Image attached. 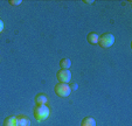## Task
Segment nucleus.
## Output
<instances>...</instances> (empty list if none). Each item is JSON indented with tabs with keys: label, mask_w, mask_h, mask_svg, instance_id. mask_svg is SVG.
<instances>
[{
	"label": "nucleus",
	"mask_w": 132,
	"mask_h": 126,
	"mask_svg": "<svg viewBox=\"0 0 132 126\" xmlns=\"http://www.w3.org/2000/svg\"><path fill=\"white\" fill-rule=\"evenodd\" d=\"M18 126H30V120L26 116H18L16 117Z\"/></svg>",
	"instance_id": "6"
},
{
	"label": "nucleus",
	"mask_w": 132,
	"mask_h": 126,
	"mask_svg": "<svg viewBox=\"0 0 132 126\" xmlns=\"http://www.w3.org/2000/svg\"><path fill=\"white\" fill-rule=\"evenodd\" d=\"M83 3L88 4V5H91V4H94V1H92V0H83Z\"/></svg>",
	"instance_id": "14"
},
{
	"label": "nucleus",
	"mask_w": 132,
	"mask_h": 126,
	"mask_svg": "<svg viewBox=\"0 0 132 126\" xmlns=\"http://www.w3.org/2000/svg\"><path fill=\"white\" fill-rule=\"evenodd\" d=\"M48 102V96L45 94H39L35 96V103L36 105H46Z\"/></svg>",
	"instance_id": "5"
},
{
	"label": "nucleus",
	"mask_w": 132,
	"mask_h": 126,
	"mask_svg": "<svg viewBox=\"0 0 132 126\" xmlns=\"http://www.w3.org/2000/svg\"><path fill=\"white\" fill-rule=\"evenodd\" d=\"M4 126H18L16 123V117H7L4 120Z\"/></svg>",
	"instance_id": "9"
},
{
	"label": "nucleus",
	"mask_w": 132,
	"mask_h": 126,
	"mask_svg": "<svg viewBox=\"0 0 132 126\" xmlns=\"http://www.w3.org/2000/svg\"><path fill=\"white\" fill-rule=\"evenodd\" d=\"M71 65V61L69 58H62L60 61V67L61 69H69Z\"/></svg>",
	"instance_id": "10"
},
{
	"label": "nucleus",
	"mask_w": 132,
	"mask_h": 126,
	"mask_svg": "<svg viewBox=\"0 0 132 126\" xmlns=\"http://www.w3.org/2000/svg\"><path fill=\"white\" fill-rule=\"evenodd\" d=\"M81 126H96V120L92 117H85L81 123Z\"/></svg>",
	"instance_id": "8"
},
{
	"label": "nucleus",
	"mask_w": 132,
	"mask_h": 126,
	"mask_svg": "<svg viewBox=\"0 0 132 126\" xmlns=\"http://www.w3.org/2000/svg\"><path fill=\"white\" fill-rule=\"evenodd\" d=\"M54 91H55V94L57 95L59 97H61V98H65V97H68L70 94H71V89H70V87L65 83L56 84L55 88H54Z\"/></svg>",
	"instance_id": "3"
},
{
	"label": "nucleus",
	"mask_w": 132,
	"mask_h": 126,
	"mask_svg": "<svg viewBox=\"0 0 132 126\" xmlns=\"http://www.w3.org/2000/svg\"><path fill=\"white\" fill-rule=\"evenodd\" d=\"M4 30V22H3V20H0V33H3Z\"/></svg>",
	"instance_id": "13"
},
{
	"label": "nucleus",
	"mask_w": 132,
	"mask_h": 126,
	"mask_svg": "<svg viewBox=\"0 0 132 126\" xmlns=\"http://www.w3.org/2000/svg\"><path fill=\"white\" fill-rule=\"evenodd\" d=\"M8 3H10V5H12V6H18V5H20L22 1H21V0H10Z\"/></svg>",
	"instance_id": "11"
},
{
	"label": "nucleus",
	"mask_w": 132,
	"mask_h": 126,
	"mask_svg": "<svg viewBox=\"0 0 132 126\" xmlns=\"http://www.w3.org/2000/svg\"><path fill=\"white\" fill-rule=\"evenodd\" d=\"M113 43H115V36L111 33H104L103 35H101L98 37L97 45H100V47L102 48H110Z\"/></svg>",
	"instance_id": "2"
},
{
	"label": "nucleus",
	"mask_w": 132,
	"mask_h": 126,
	"mask_svg": "<svg viewBox=\"0 0 132 126\" xmlns=\"http://www.w3.org/2000/svg\"><path fill=\"white\" fill-rule=\"evenodd\" d=\"M69 87H70V89H71V90H77L78 89V85L76 83H71Z\"/></svg>",
	"instance_id": "12"
},
{
	"label": "nucleus",
	"mask_w": 132,
	"mask_h": 126,
	"mask_svg": "<svg viewBox=\"0 0 132 126\" xmlns=\"http://www.w3.org/2000/svg\"><path fill=\"white\" fill-rule=\"evenodd\" d=\"M98 37H100V35H98L97 33L91 32V33L88 34L87 40H88V42H89L90 45H97L98 43Z\"/></svg>",
	"instance_id": "7"
},
{
	"label": "nucleus",
	"mask_w": 132,
	"mask_h": 126,
	"mask_svg": "<svg viewBox=\"0 0 132 126\" xmlns=\"http://www.w3.org/2000/svg\"><path fill=\"white\" fill-rule=\"evenodd\" d=\"M50 116V110L47 105H36L34 109V117L36 121H43Z\"/></svg>",
	"instance_id": "1"
},
{
	"label": "nucleus",
	"mask_w": 132,
	"mask_h": 126,
	"mask_svg": "<svg viewBox=\"0 0 132 126\" xmlns=\"http://www.w3.org/2000/svg\"><path fill=\"white\" fill-rule=\"evenodd\" d=\"M56 77H57V81L60 83L68 84L70 82V79H71V72L69 71V69H61L57 71Z\"/></svg>",
	"instance_id": "4"
}]
</instances>
